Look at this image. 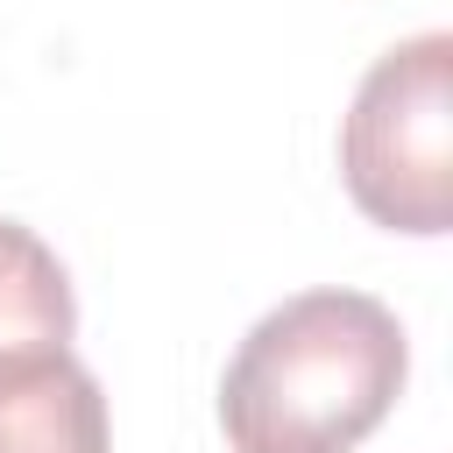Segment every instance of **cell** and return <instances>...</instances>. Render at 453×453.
I'll list each match as a JSON object with an SVG mask.
<instances>
[{"instance_id": "cell-3", "label": "cell", "mask_w": 453, "mask_h": 453, "mask_svg": "<svg viewBox=\"0 0 453 453\" xmlns=\"http://www.w3.org/2000/svg\"><path fill=\"white\" fill-rule=\"evenodd\" d=\"M0 453H113L99 375L71 347L0 354Z\"/></svg>"}, {"instance_id": "cell-4", "label": "cell", "mask_w": 453, "mask_h": 453, "mask_svg": "<svg viewBox=\"0 0 453 453\" xmlns=\"http://www.w3.org/2000/svg\"><path fill=\"white\" fill-rule=\"evenodd\" d=\"M71 333H78V297L57 248L21 219H0V354L71 347Z\"/></svg>"}, {"instance_id": "cell-1", "label": "cell", "mask_w": 453, "mask_h": 453, "mask_svg": "<svg viewBox=\"0 0 453 453\" xmlns=\"http://www.w3.org/2000/svg\"><path fill=\"white\" fill-rule=\"evenodd\" d=\"M411 347L368 290H297L248 326L219 375L234 453H354L403 396Z\"/></svg>"}, {"instance_id": "cell-2", "label": "cell", "mask_w": 453, "mask_h": 453, "mask_svg": "<svg viewBox=\"0 0 453 453\" xmlns=\"http://www.w3.org/2000/svg\"><path fill=\"white\" fill-rule=\"evenodd\" d=\"M340 177L389 234L453 226V35L425 28L382 50L340 127Z\"/></svg>"}]
</instances>
